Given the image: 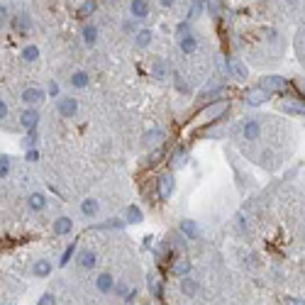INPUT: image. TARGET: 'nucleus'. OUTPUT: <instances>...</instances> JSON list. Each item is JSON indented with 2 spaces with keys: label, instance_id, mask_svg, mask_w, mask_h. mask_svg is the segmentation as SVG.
Returning a JSON list of instances; mask_svg holds the SVG:
<instances>
[{
  "label": "nucleus",
  "instance_id": "obj_2",
  "mask_svg": "<svg viewBox=\"0 0 305 305\" xmlns=\"http://www.w3.org/2000/svg\"><path fill=\"white\" fill-rule=\"evenodd\" d=\"M20 125H22V127H25L27 132H34V130H37V125H39V110H37V108L22 110Z\"/></svg>",
  "mask_w": 305,
  "mask_h": 305
},
{
  "label": "nucleus",
  "instance_id": "obj_15",
  "mask_svg": "<svg viewBox=\"0 0 305 305\" xmlns=\"http://www.w3.org/2000/svg\"><path fill=\"white\" fill-rule=\"evenodd\" d=\"M284 110L288 115H305V103L303 100H284Z\"/></svg>",
  "mask_w": 305,
  "mask_h": 305
},
{
  "label": "nucleus",
  "instance_id": "obj_26",
  "mask_svg": "<svg viewBox=\"0 0 305 305\" xmlns=\"http://www.w3.org/2000/svg\"><path fill=\"white\" fill-rule=\"evenodd\" d=\"M142 220H144V215H142V210H139V207H137V205L127 207V222H134V225H137V222H142Z\"/></svg>",
  "mask_w": 305,
  "mask_h": 305
},
{
  "label": "nucleus",
  "instance_id": "obj_43",
  "mask_svg": "<svg viewBox=\"0 0 305 305\" xmlns=\"http://www.w3.org/2000/svg\"><path fill=\"white\" fill-rule=\"evenodd\" d=\"M295 86H298V90L305 96V78H298V81H295Z\"/></svg>",
  "mask_w": 305,
  "mask_h": 305
},
{
  "label": "nucleus",
  "instance_id": "obj_3",
  "mask_svg": "<svg viewBox=\"0 0 305 305\" xmlns=\"http://www.w3.org/2000/svg\"><path fill=\"white\" fill-rule=\"evenodd\" d=\"M262 88H266L269 93H281L288 88V81L284 76H264L262 78Z\"/></svg>",
  "mask_w": 305,
  "mask_h": 305
},
{
  "label": "nucleus",
  "instance_id": "obj_18",
  "mask_svg": "<svg viewBox=\"0 0 305 305\" xmlns=\"http://www.w3.org/2000/svg\"><path fill=\"white\" fill-rule=\"evenodd\" d=\"M227 66H229V71H232V76H234V78H240V81H244V78H247V66L242 64V61L232 59Z\"/></svg>",
  "mask_w": 305,
  "mask_h": 305
},
{
  "label": "nucleus",
  "instance_id": "obj_23",
  "mask_svg": "<svg viewBox=\"0 0 305 305\" xmlns=\"http://www.w3.org/2000/svg\"><path fill=\"white\" fill-rule=\"evenodd\" d=\"M161 137H163L161 130H149L147 134H144V144H147V147H154V144L161 142Z\"/></svg>",
  "mask_w": 305,
  "mask_h": 305
},
{
  "label": "nucleus",
  "instance_id": "obj_44",
  "mask_svg": "<svg viewBox=\"0 0 305 305\" xmlns=\"http://www.w3.org/2000/svg\"><path fill=\"white\" fill-rule=\"evenodd\" d=\"M5 15H8V5H5V3H0V22H3Z\"/></svg>",
  "mask_w": 305,
  "mask_h": 305
},
{
  "label": "nucleus",
  "instance_id": "obj_29",
  "mask_svg": "<svg viewBox=\"0 0 305 305\" xmlns=\"http://www.w3.org/2000/svg\"><path fill=\"white\" fill-rule=\"evenodd\" d=\"M152 74H154V78H166V61H161V59H156V61H154Z\"/></svg>",
  "mask_w": 305,
  "mask_h": 305
},
{
  "label": "nucleus",
  "instance_id": "obj_27",
  "mask_svg": "<svg viewBox=\"0 0 305 305\" xmlns=\"http://www.w3.org/2000/svg\"><path fill=\"white\" fill-rule=\"evenodd\" d=\"M96 10H98V3H93V0H90V3H83V5L78 8V17H88V15H93Z\"/></svg>",
  "mask_w": 305,
  "mask_h": 305
},
{
  "label": "nucleus",
  "instance_id": "obj_13",
  "mask_svg": "<svg viewBox=\"0 0 305 305\" xmlns=\"http://www.w3.org/2000/svg\"><path fill=\"white\" fill-rule=\"evenodd\" d=\"M98 210H100V205H98V200H96V198H86V200L81 203V213H83L86 218L98 215Z\"/></svg>",
  "mask_w": 305,
  "mask_h": 305
},
{
  "label": "nucleus",
  "instance_id": "obj_41",
  "mask_svg": "<svg viewBox=\"0 0 305 305\" xmlns=\"http://www.w3.org/2000/svg\"><path fill=\"white\" fill-rule=\"evenodd\" d=\"M5 115H8V103L0 100V120H5Z\"/></svg>",
  "mask_w": 305,
  "mask_h": 305
},
{
  "label": "nucleus",
  "instance_id": "obj_36",
  "mask_svg": "<svg viewBox=\"0 0 305 305\" xmlns=\"http://www.w3.org/2000/svg\"><path fill=\"white\" fill-rule=\"evenodd\" d=\"M115 291H118V293H120L122 298H125V300H127V295L132 293V291H130V286H127V284H118V286H115Z\"/></svg>",
  "mask_w": 305,
  "mask_h": 305
},
{
  "label": "nucleus",
  "instance_id": "obj_7",
  "mask_svg": "<svg viewBox=\"0 0 305 305\" xmlns=\"http://www.w3.org/2000/svg\"><path fill=\"white\" fill-rule=\"evenodd\" d=\"M171 193H174V176L163 174L161 178H159V198H161V200H169Z\"/></svg>",
  "mask_w": 305,
  "mask_h": 305
},
{
  "label": "nucleus",
  "instance_id": "obj_9",
  "mask_svg": "<svg viewBox=\"0 0 305 305\" xmlns=\"http://www.w3.org/2000/svg\"><path fill=\"white\" fill-rule=\"evenodd\" d=\"M178 46H181V52H183V54H193V52L198 49V37L193 32L185 34V37L178 39Z\"/></svg>",
  "mask_w": 305,
  "mask_h": 305
},
{
  "label": "nucleus",
  "instance_id": "obj_19",
  "mask_svg": "<svg viewBox=\"0 0 305 305\" xmlns=\"http://www.w3.org/2000/svg\"><path fill=\"white\" fill-rule=\"evenodd\" d=\"M90 83V76H88L86 71H76V74H71V86L74 88H86Z\"/></svg>",
  "mask_w": 305,
  "mask_h": 305
},
{
  "label": "nucleus",
  "instance_id": "obj_14",
  "mask_svg": "<svg viewBox=\"0 0 305 305\" xmlns=\"http://www.w3.org/2000/svg\"><path fill=\"white\" fill-rule=\"evenodd\" d=\"M96 251H90V249H83L81 254H78V264H81V269H93L96 266Z\"/></svg>",
  "mask_w": 305,
  "mask_h": 305
},
{
  "label": "nucleus",
  "instance_id": "obj_33",
  "mask_svg": "<svg viewBox=\"0 0 305 305\" xmlns=\"http://www.w3.org/2000/svg\"><path fill=\"white\" fill-rule=\"evenodd\" d=\"M203 8H205V3H193V8H191V12H188V20L198 17V15L203 12Z\"/></svg>",
  "mask_w": 305,
  "mask_h": 305
},
{
  "label": "nucleus",
  "instance_id": "obj_31",
  "mask_svg": "<svg viewBox=\"0 0 305 305\" xmlns=\"http://www.w3.org/2000/svg\"><path fill=\"white\" fill-rule=\"evenodd\" d=\"M8 174H10V159L3 154V156H0V178H5Z\"/></svg>",
  "mask_w": 305,
  "mask_h": 305
},
{
  "label": "nucleus",
  "instance_id": "obj_10",
  "mask_svg": "<svg viewBox=\"0 0 305 305\" xmlns=\"http://www.w3.org/2000/svg\"><path fill=\"white\" fill-rule=\"evenodd\" d=\"M130 12H132L134 20H142V17L149 15V3H144V0H134V3H130Z\"/></svg>",
  "mask_w": 305,
  "mask_h": 305
},
{
  "label": "nucleus",
  "instance_id": "obj_32",
  "mask_svg": "<svg viewBox=\"0 0 305 305\" xmlns=\"http://www.w3.org/2000/svg\"><path fill=\"white\" fill-rule=\"evenodd\" d=\"M176 88H178V90H181V93H188V90H191V83H185V78L181 76V74H176Z\"/></svg>",
  "mask_w": 305,
  "mask_h": 305
},
{
  "label": "nucleus",
  "instance_id": "obj_39",
  "mask_svg": "<svg viewBox=\"0 0 305 305\" xmlns=\"http://www.w3.org/2000/svg\"><path fill=\"white\" fill-rule=\"evenodd\" d=\"M46 93H49V96H59V83H56V81H52V83H49V88H46Z\"/></svg>",
  "mask_w": 305,
  "mask_h": 305
},
{
  "label": "nucleus",
  "instance_id": "obj_1",
  "mask_svg": "<svg viewBox=\"0 0 305 305\" xmlns=\"http://www.w3.org/2000/svg\"><path fill=\"white\" fill-rule=\"evenodd\" d=\"M271 98V93L262 86H254V88H247V93H244V103L251 105V108H256V105H264V103H269Z\"/></svg>",
  "mask_w": 305,
  "mask_h": 305
},
{
  "label": "nucleus",
  "instance_id": "obj_8",
  "mask_svg": "<svg viewBox=\"0 0 305 305\" xmlns=\"http://www.w3.org/2000/svg\"><path fill=\"white\" fill-rule=\"evenodd\" d=\"M96 288H98L100 293H112L115 291V278L110 273H100L98 278H96Z\"/></svg>",
  "mask_w": 305,
  "mask_h": 305
},
{
  "label": "nucleus",
  "instance_id": "obj_5",
  "mask_svg": "<svg viewBox=\"0 0 305 305\" xmlns=\"http://www.w3.org/2000/svg\"><path fill=\"white\" fill-rule=\"evenodd\" d=\"M44 96H46V93L37 86L25 88V90H22V103H27V105H39V103H44Z\"/></svg>",
  "mask_w": 305,
  "mask_h": 305
},
{
  "label": "nucleus",
  "instance_id": "obj_38",
  "mask_svg": "<svg viewBox=\"0 0 305 305\" xmlns=\"http://www.w3.org/2000/svg\"><path fill=\"white\" fill-rule=\"evenodd\" d=\"M185 34H191V27H188V22H181V25H178V39L185 37Z\"/></svg>",
  "mask_w": 305,
  "mask_h": 305
},
{
  "label": "nucleus",
  "instance_id": "obj_21",
  "mask_svg": "<svg viewBox=\"0 0 305 305\" xmlns=\"http://www.w3.org/2000/svg\"><path fill=\"white\" fill-rule=\"evenodd\" d=\"M22 59L30 61V64L37 61V59H39V46H37V44H27V46L22 49Z\"/></svg>",
  "mask_w": 305,
  "mask_h": 305
},
{
  "label": "nucleus",
  "instance_id": "obj_11",
  "mask_svg": "<svg viewBox=\"0 0 305 305\" xmlns=\"http://www.w3.org/2000/svg\"><path fill=\"white\" fill-rule=\"evenodd\" d=\"M71 229H74V220L71 218H56L54 220V232L56 234H71Z\"/></svg>",
  "mask_w": 305,
  "mask_h": 305
},
{
  "label": "nucleus",
  "instance_id": "obj_4",
  "mask_svg": "<svg viewBox=\"0 0 305 305\" xmlns=\"http://www.w3.org/2000/svg\"><path fill=\"white\" fill-rule=\"evenodd\" d=\"M242 137H244L247 142L259 139V137H262V125H259V120H244V125H242Z\"/></svg>",
  "mask_w": 305,
  "mask_h": 305
},
{
  "label": "nucleus",
  "instance_id": "obj_37",
  "mask_svg": "<svg viewBox=\"0 0 305 305\" xmlns=\"http://www.w3.org/2000/svg\"><path fill=\"white\" fill-rule=\"evenodd\" d=\"M39 305H56V298L52 293H44L42 298H39Z\"/></svg>",
  "mask_w": 305,
  "mask_h": 305
},
{
  "label": "nucleus",
  "instance_id": "obj_30",
  "mask_svg": "<svg viewBox=\"0 0 305 305\" xmlns=\"http://www.w3.org/2000/svg\"><path fill=\"white\" fill-rule=\"evenodd\" d=\"M74 254H76V244H74V242H71V247H66V251H64V256H61V266H66V264L71 262V259H74Z\"/></svg>",
  "mask_w": 305,
  "mask_h": 305
},
{
  "label": "nucleus",
  "instance_id": "obj_20",
  "mask_svg": "<svg viewBox=\"0 0 305 305\" xmlns=\"http://www.w3.org/2000/svg\"><path fill=\"white\" fill-rule=\"evenodd\" d=\"M152 39H154V34H152V30H149V27H144V30H139V32H137V39H134V42H137V46H149V44H152Z\"/></svg>",
  "mask_w": 305,
  "mask_h": 305
},
{
  "label": "nucleus",
  "instance_id": "obj_17",
  "mask_svg": "<svg viewBox=\"0 0 305 305\" xmlns=\"http://www.w3.org/2000/svg\"><path fill=\"white\" fill-rule=\"evenodd\" d=\"M81 34H83V42H86L88 46H93V44L98 42V25H86Z\"/></svg>",
  "mask_w": 305,
  "mask_h": 305
},
{
  "label": "nucleus",
  "instance_id": "obj_35",
  "mask_svg": "<svg viewBox=\"0 0 305 305\" xmlns=\"http://www.w3.org/2000/svg\"><path fill=\"white\" fill-rule=\"evenodd\" d=\"M122 30H125V32H139V27H137V20H125Z\"/></svg>",
  "mask_w": 305,
  "mask_h": 305
},
{
  "label": "nucleus",
  "instance_id": "obj_34",
  "mask_svg": "<svg viewBox=\"0 0 305 305\" xmlns=\"http://www.w3.org/2000/svg\"><path fill=\"white\" fill-rule=\"evenodd\" d=\"M149 288H152V293L156 295V298H161V286L156 284V278H154V276H149Z\"/></svg>",
  "mask_w": 305,
  "mask_h": 305
},
{
  "label": "nucleus",
  "instance_id": "obj_40",
  "mask_svg": "<svg viewBox=\"0 0 305 305\" xmlns=\"http://www.w3.org/2000/svg\"><path fill=\"white\" fill-rule=\"evenodd\" d=\"M34 142H37V134H34V132H30V134L25 137V147H34Z\"/></svg>",
  "mask_w": 305,
  "mask_h": 305
},
{
  "label": "nucleus",
  "instance_id": "obj_6",
  "mask_svg": "<svg viewBox=\"0 0 305 305\" xmlns=\"http://www.w3.org/2000/svg\"><path fill=\"white\" fill-rule=\"evenodd\" d=\"M56 108H59V112H61L64 118H74L78 112V100L76 98H59Z\"/></svg>",
  "mask_w": 305,
  "mask_h": 305
},
{
  "label": "nucleus",
  "instance_id": "obj_12",
  "mask_svg": "<svg viewBox=\"0 0 305 305\" xmlns=\"http://www.w3.org/2000/svg\"><path fill=\"white\" fill-rule=\"evenodd\" d=\"M32 273L37 278H46V276L52 273V262H49V259H39V262L32 266Z\"/></svg>",
  "mask_w": 305,
  "mask_h": 305
},
{
  "label": "nucleus",
  "instance_id": "obj_42",
  "mask_svg": "<svg viewBox=\"0 0 305 305\" xmlns=\"http://www.w3.org/2000/svg\"><path fill=\"white\" fill-rule=\"evenodd\" d=\"M37 159H39V152H37V149H30V152H27V161H37Z\"/></svg>",
  "mask_w": 305,
  "mask_h": 305
},
{
  "label": "nucleus",
  "instance_id": "obj_25",
  "mask_svg": "<svg viewBox=\"0 0 305 305\" xmlns=\"http://www.w3.org/2000/svg\"><path fill=\"white\" fill-rule=\"evenodd\" d=\"M188 271H191V262H188V259H178V262L174 264L176 276H188Z\"/></svg>",
  "mask_w": 305,
  "mask_h": 305
},
{
  "label": "nucleus",
  "instance_id": "obj_22",
  "mask_svg": "<svg viewBox=\"0 0 305 305\" xmlns=\"http://www.w3.org/2000/svg\"><path fill=\"white\" fill-rule=\"evenodd\" d=\"M27 205H30V210H44V205H46V198H44L42 193H32V196L27 198Z\"/></svg>",
  "mask_w": 305,
  "mask_h": 305
},
{
  "label": "nucleus",
  "instance_id": "obj_24",
  "mask_svg": "<svg viewBox=\"0 0 305 305\" xmlns=\"http://www.w3.org/2000/svg\"><path fill=\"white\" fill-rule=\"evenodd\" d=\"M181 291H183L185 295H191V298H193V295L198 293V284L193 281V278H188V276H185L183 281H181Z\"/></svg>",
  "mask_w": 305,
  "mask_h": 305
},
{
  "label": "nucleus",
  "instance_id": "obj_28",
  "mask_svg": "<svg viewBox=\"0 0 305 305\" xmlns=\"http://www.w3.org/2000/svg\"><path fill=\"white\" fill-rule=\"evenodd\" d=\"M15 25H17V30H30V27H32V20H30L27 12H20V15L15 17Z\"/></svg>",
  "mask_w": 305,
  "mask_h": 305
},
{
  "label": "nucleus",
  "instance_id": "obj_16",
  "mask_svg": "<svg viewBox=\"0 0 305 305\" xmlns=\"http://www.w3.org/2000/svg\"><path fill=\"white\" fill-rule=\"evenodd\" d=\"M181 232H183L188 240H198V237H200V229H198V225L193 220H183V222H181Z\"/></svg>",
  "mask_w": 305,
  "mask_h": 305
}]
</instances>
